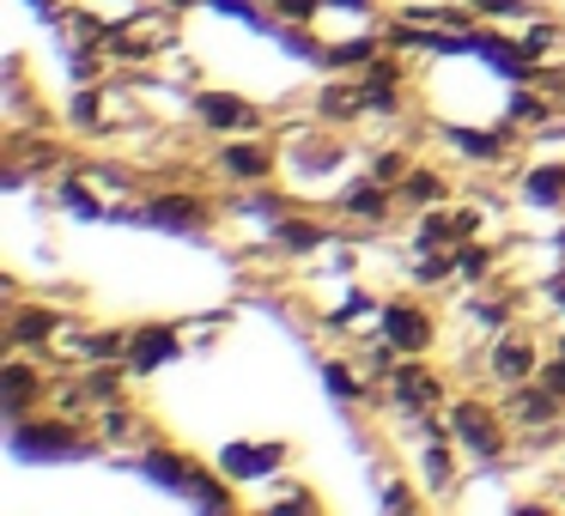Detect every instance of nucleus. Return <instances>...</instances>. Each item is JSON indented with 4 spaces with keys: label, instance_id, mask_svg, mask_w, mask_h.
<instances>
[{
    "label": "nucleus",
    "instance_id": "nucleus-16",
    "mask_svg": "<svg viewBox=\"0 0 565 516\" xmlns=\"http://www.w3.org/2000/svg\"><path fill=\"white\" fill-rule=\"evenodd\" d=\"M523 201L529 207H559L565 201V164H529L523 171Z\"/></svg>",
    "mask_w": 565,
    "mask_h": 516
},
{
    "label": "nucleus",
    "instance_id": "nucleus-20",
    "mask_svg": "<svg viewBox=\"0 0 565 516\" xmlns=\"http://www.w3.org/2000/svg\"><path fill=\"white\" fill-rule=\"evenodd\" d=\"M268 7L286 19V25H317V13L329 7V0H268Z\"/></svg>",
    "mask_w": 565,
    "mask_h": 516
},
{
    "label": "nucleus",
    "instance_id": "nucleus-21",
    "mask_svg": "<svg viewBox=\"0 0 565 516\" xmlns=\"http://www.w3.org/2000/svg\"><path fill=\"white\" fill-rule=\"evenodd\" d=\"M322 377H329V389L341 395V401H365V383H359V370H347V365H329Z\"/></svg>",
    "mask_w": 565,
    "mask_h": 516
},
{
    "label": "nucleus",
    "instance_id": "nucleus-6",
    "mask_svg": "<svg viewBox=\"0 0 565 516\" xmlns=\"http://www.w3.org/2000/svg\"><path fill=\"white\" fill-rule=\"evenodd\" d=\"M13 450L19 455H79V431L67 419H50V426H31V419H13Z\"/></svg>",
    "mask_w": 565,
    "mask_h": 516
},
{
    "label": "nucleus",
    "instance_id": "nucleus-24",
    "mask_svg": "<svg viewBox=\"0 0 565 516\" xmlns=\"http://www.w3.org/2000/svg\"><path fill=\"white\" fill-rule=\"evenodd\" d=\"M371 176H383V183H402V176H407L402 152H377V159H371Z\"/></svg>",
    "mask_w": 565,
    "mask_h": 516
},
{
    "label": "nucleus",
    "instance_id": "nucleus-4",
    "mask_svg": "<svg viewBox=\"0 0 565 516\" xmlns=\"http://www.w3.org/2000/svg\"><path fill=\"white\" fill-rule=\"evenodd\" d=\"M377 334L395 346V353H426V346L438 341V329H431V316L419 304H383Z\"/></svg>",
    "mask_w": 565,
    "mask_h": 516
},
{
    "label": "nucleus",
    "instance_id": "nucleus-18",
    "mask_svg": "<svg viewBox=\"0 0 565 516\" xmlns=\"http://www.w3.org/2000/svg\"><path fill=\"white\" fill-rule=\"evenodd\" d=\"M492 261H499V249H492V244H475V237L456 249V273H462V280H487Z\"/></svg>",
    "mask_w": 565,
    "mask_h": 516
},
{
    "label": "nucleus",
    "instance_id": "nucleus-8",
    "mask_svg": "<svg viewBox=\"0 0 565 516\" xmlns=\"http://www.w3.org/2000/svg\"><path fill=\"white\" fill-rule=\"evenodd\" d=\"M390 395H395V407H407V413H438L444 383L431 377L426 365H395L390 370Z\"/></svg>",
    "mask_w": 565,
    "mask_h": 516
},
{
    "label": "nucleus",
    "instance_id": "nucleus-1",
    "mask_svg": "<svg viewBox=\"0 0 565 516\" xmlns=\"http://www.w3.org/2000/svg\"><path fill=\"white\" fill-rule=\"evenodd\" d=\"M171 43H177V7H159V13H135L122 25H110L104 50H110V62H152Z\"/></svg>",
    "mask_w": 565,
    "mask_h": 516
},
{
    "label": "nucleus",
    "instance_id": "nucleus-12",
    "mask_svg": "<svg viewBox=\"0 0 565 516\" xmlns=\"http://www.w3.org/2000/svg\"><path fill=\"white\" fill-rule=\"evenodd\" d=\"M140 219H147V225H177V232H195V225H207V201L177 189V195L147 201V207H140Z\"/></svg>",
    "mask_w": 565,
    "mask_h": 516
},
{
    "label": "nucleus",
    "instance_id": "nucleus-14",
    "mask_svg": "<svg viewBox=\"0 0 565 516\" xmlns=\"http://www.w3.org/2000/svg\"><path fill=\"white\" fill-rule=\"evenodd\" d=\"M280 462H286L280 443H262V450L256 443H232V450H225V474L232 480H262L268 467H280Z\"/></svg>",
    "mask_w": 565,
    "mask_h": 516
},
{
    "label": "nucleus",
    "instance_id": "nucleus-17",
    "mask_svg": "<svg viewBox=\"0 0 565 516\" xmlns=\"http://www.w3.org/2000/svg\"><path fill=\"white\" fill-rule=\"evenodd\" d=\"M274 244H280L286 256H310V249L329 244V237H322V225L305 219V213H298V219H292V213H280V225H274Z\"/></svg>",
    "mask_w": 565,
    "mask_h": 516
},
{
    "label": "nucleus",
    "instance_id": "nucleus-5",
    "mask_svg": "<svg viewBox=\"0 0 565 516\" xmlns=\"http://www.w3.org/2000/svg\"><path fill=\"white\" fill-rule=\"evenodd\" d=\"M195 116L213 128V135H249V128L262 122V110L249 98H237V92H201Z\"/></svg>",
    "mask_w": 565,
    "mask_h": 516
},
{
    "label": "nucleus",
    "instance_id": "nucleus-9",
    "mask_svg": "<svg viewBox=\"0 0 565 516\" xmlns=\"http://www.w3.org/2000/svg\"><path fill=\"white\" fill-rule=\"evenodd\" d=\"M487 370L504 383V389H516V383H529L541 370V358H535V341H523V334H504V341H492V353H487Z\"/></svg>",
    "mask_w": 565,
    "mask_h": 516
},
{
    "label": "nucleus",
    "instance_id": "nucleus-19",
    "mask_svg": "<svg viewBox=\"0 0 565 516\" xmlns=\"http://www.w3.org/2000/svg\"><path fill=\"white\" fill-rule=\"evenodd\" d=\"M444 438H450V431H444ZM444 438L431 443L426 462H419V474H426V486H431V492H444V486L456 480V462H450V450H444Z\"/></svg>",
    "mask_w": 565,
    "mask_h": 516
},
{
    "label": "nucleus",
    "instance_id": "nucleus-11",
    "mask_svg": "<svg viewBox=\"0 0 565 516\" xmlns=\"http://www.w3.org/2000/svg\"><path fill=\"white\" fill-rule=\"evenodd\" d=\"M274 164H280V152H274L268 140H244V135H232V147L220 152V171L225 176H244V183L274 176Z\"/></svg>",
    "mask_w": 565,
    "mask_h": 516
},
{
    "label": "nucleus",
    "instance_id": "nucleus-7",
    "mask_svg": "<svg viewBox=\"0 0 565 516\" xmlns=\"http://www.w3.org/2000/svg\"><path fill=\"white\" fill-rule=\"evenodd\" d=\"M177 353H183V341H177L171 322H147V329L128 334V358H122V365L128 370H159V365H171Z\"/></svg>",
    "mask_w": 565,
    "mask_h": 516
},
{
    "label": "nucleus",
    "instance_id": "nucleus-3",
    "mask_svg": "<svg viewBox=\"0 0 565 516\" xmlns=\"http://www.w3.org/2000/svg\"><path fill=\"white\" fill-rule=\"evenodd\" d=\"M7 419H31V407L50 401V370L31 365V353H7Z\"/></svg>",
    "mask_w": 565,
    "mask_h": 516
},
{
    "label": "nucleus",
    "instance_id": "nucleus-25",
    "mask_svg": "<svg viewBox=\"0 0 565 516\" xmlns=\"http://www.w3.org/2000/svg\"><path fill=\"white\" fill-rule=\"evenodd\" d=\"M535 377H541V383H547V389H553V395H559V401H565V358H559V353H553L547 365L535 370Z\"/></svg>",
    "mask_w": 565,
    "mask_h": 516
},
{
    "label": "nucleus",
    "instance_id": "nucleus-22",
    "mask_svg": "<svg viewBox=\"0 0 565 516\" xmlns=\"http://www.w3.org/2000/svg\"><path fill=\"white\" fill-rule=\"evenodd\" d=\"M511 122L516 128H529V122H547V104H541V98H529V92H516V98H511Z\"/></svg>",
    "mask_w": 565,
    "mask_h": 516
},
{
    "label": "nucleus",
    "instance_id": "nucleus-15",
    "mask_svg": "<svg viewBox=\"0 0 565 516\" xmlns=\"http://www.w3.org/2000/svg\"><path fill=\"white\" fill-rule=\"evenodd\" d=\"M395 201H402V207H444V201H450V183H444L438 171H407L402 183H395Z\"/></svg>",
    "mask_w": 565,
    "mask_h": 516
},
{
    "label": "nucleus",
    "instance_id": "nucleus-2",
    "mask_svg": "<svg viewBox=\"0 0 565 516\" xmlns=\"http://www.w3.org/2000/svg\"><path fill=\"white\" fill-rule=\"evenodd\" d=\"M450 438L462 443L468 455H480V462H499V455L511 450V426H504V413L487 401H456L450 407Z\"/></svg>",
    "mask_w": 565,
    "mask_h": 516
},
{
    "label": "nucleus",
    "instance_id": "nucleus-10",
    "mask_svg": "<svg viewBox=\"0 0 565 516\" xmlns=\"http://www.w3.org/2000/svg\"><path fill=\"white\" fill-rule=\"evenodd\" d=\"M55 334H62V316L43 304H25L7 316V341H13V353H38V346H55Z\"/></svg>",
    "mask_w": 565,
    "mask_h": 516
},
{
    "label": "nucleus",
    "instance_id": "nucleus-26",
    "mask_svg": "<svg viewBox=\"0 0 565 516\" xmlns=\"http://www.w3.org/2000/svg\"><path fill=\"white\" fill-rule=\"evenodd\" d=\"M553 353H559V358H565V334H559V346H553Z\"/></svg>",
    "mask_w": 565,
    "mask_h": 516
},
{
    "label": "nucleus",
    "instance_id": "nucleus-23",
    "mask_svg": "<svg viewBox=\"0 0 565 516\" xmlns=\"http://www.w3.org/2000/svg\"><path fill=\"white\" fill-rule=\"evenodd\" d=\"M475 13H492V19H529V0H468Z\"/></svg>",
    "mask_w": 565,
    "mask_h": 516
},
{
    "label": "nucleus",
    "instance_id": "nucleus-13",
    "mask_svg": "<svg viewBox=\"0 0 565 516\" xmlns=\"http://www.w3.org/2000/svg\"><path fill=\"white\" fill-rule=\"evenodd\" d=\"M390 207H395V183H383V176H371V183H353V189L341 195V213H347V219H365V225L390 219Z\"/></svg>",
    "mask_w": 565,
    "mask_h": 516
}]
</instances>
